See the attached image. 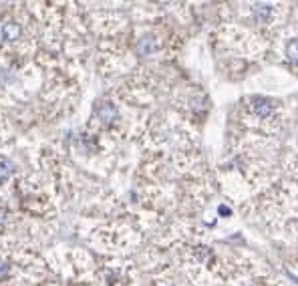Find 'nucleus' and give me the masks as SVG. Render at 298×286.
Here are the masks:
<instances>
[{"instance_id":"0eeeda50","label":"nucleus","mask_w":298,"mask_h":286,"mask_svg":"<svg viewBox=\"0 0 298 286\" xmlns=\"http://www.w3.org/2000/svg\"><path fill=\"white\" fill-rule=\"evenodd\" d=\"M13 172H15V166L11 160H0V182L9 180L13 176Z\"/></svg>"},{"instance_id":"423d86ee","label":"nucleus","mask_w":298,"mask_h":286,"mask_svg":"<svg viewBox=\"0 0 298 286\" xmlns=\"http://www.w3.org/2000/svg\"><path fill=\"white\" fill-rule=\"evenodd\" d=\"M286 59L294 65H298V39H292L286 43Z\"/></svg>"},{"instance_id":"1a4fd4ad","label":"nucleus","mask_w":298,"mask_h":286,"mask_svg":"<svg viewBox=\"0 0 298 286\" xmlns=\"http://www.w3.org/2000/svg\"><path fill=\"white\" fill-rule=\"evenodd\" d=\"M220 214L226 218V216H230V208H226V206H220Z\"/></svg>"},{"instance_id":"f257e3e1","label":"nucleus","mask_w":298,"mask_h":286,"mask_svg":"<svg viewBox=\"0 0 298 286\" xmlns=\"http://www.w3.org/2000/svg\"><path fill=\"white\" fill-rule=\"evenodd\" d=\"M97 117H99L103 123H111V121L117 119V107H115L113 103L105 101V103H101V105L97 107Z\"/></svg>"},{"instance_id":"7ed1b4c3","label":"nucleus","mask_w":298,"mask_h":286,"mask_svg":"<svg viewBox=\"0 0 298 286\" xmlns=\"http://www.w3.org/2000/svg\"><path fill=\"white\" fill-rule=\"evenodd\" d=\"M252 15L260 21V23H266L268 19H270V15H272V5H264V3H256L254 7H252Z\"/></svg>"},{"instance_id":"f03ea898","label":"nucleus","mask_w":298,"mask_h":286,"mask_svg":"<svg viewBox=\"0 0 298 286\" xmlns=\"http://www.w3.org/2000/svg\"><path fill=\"white\" fill-rule=\"evenodd\" d=\"M254 113H256L260 119H268V117L274 113V107H272V103H268L266 99H256V103H254Z\"/></svg>"},{"instance_id":"6e6552de","label":"nucleus","mask_w":298,"mask_h":286,"mask_svg":"<svg viewBox=\"0 0 298 286\" xmlns=\"http://www.w3.org/2000/svg\"><path fill=\"white\" fill-rule=\"evenodd\" d=\"M9 276V264L0 262V278H7Z\"/></svg>"},{"instance_id":"20e7f679","label":"nucleus","mask_w":298,"mask_h":286,"mask_svg":"<svg viewBox=\"0 0 298 286\" xmlns=\"http://www.w3.org/2000/svg\"><path fill=\"white\" fill-rule=\"evenodd\" d=\"M19 37H21V27H19L17 23H7V25L3 27V39H5V41L13 43V41H17Z\"/></svg>"},{"instance_id":"39448f33","label":"nucleus","mask_w":298,"mask_h":286,"mask_svg":"<svg viewBox=\"0 0 298 286\" xmlns=\"http://www.w3.org/2000/svg\"><path fill=\"white\" fill-rule=\"evenodd\" d=\"M156 49H158V47H156V41H154L152 37L141 39V41H139V45H137V51H139L141 55H152Z\"/></svg>"}]
</instances>
